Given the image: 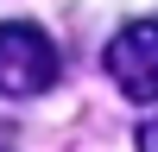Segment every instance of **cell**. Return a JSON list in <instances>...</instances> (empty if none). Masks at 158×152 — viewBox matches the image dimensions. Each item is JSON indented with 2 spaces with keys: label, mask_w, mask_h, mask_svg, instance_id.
Wrapping results in <instances>:
<instances>
[{
  "label": "cell",
  "mask_w": 158,
  "mask_h": 152,
  "mask_svg": "<svg viewBox=\"0 0 158 152\" xmlns=\"http://www.w3.org/2000/svg\"><path fill=\"white\" fill-rule=\"evenodd\" d=\"M57 70H63V57H57V44H51L44 25H25V19L0 25V95L6 101L44 95L57 82Z\"/></svg>",
  "instance_id": "obj_1"
},
{
  "label": "cell",
  "mask_w": 158,
  "mask_h": 152,
  "mask_svg": "<svg viewBox=\"0 0 158 152\" xmlns=\"http://www.w3.org/2000/svg\"><path fill=\"white\" fill-rule=\"evenodd\" d=\"M0 152H19V146H13V133H6V127H0Z\"/></svg>",
  "instance_id": "obj_4"
},
{
  "label": "cell",
  "mask_w": 158,
  "mask_h": 152,
  "mask_svg": "<svg viewBox=\"0 0 158 152\" xmlns=\"http://www.w3.org/2000/svg\"><path fill=\"white\" fill-rule=\"evenodd\" d=\"M133 139H139V152H158V114H152V120H146V127H139V133H133Z\"/></svg>",
  "instance_id": "obj_3"
},
{
  "label": "cell",
  "mask_w": 158,
  "mask_h": 152,
  "mask_svg": "<svg viewBox=\"0 0 158 152\" xmlns=\"http://www.w3.org/2000/svg\"><path fill=\"white\" fill-rule=\"evenodd\" d=\"M101 70L114 76V89L133 101H158V19H133L108 38Z\"/></svg>",
  "instance_id": "obj_2"
}]
</instances>
